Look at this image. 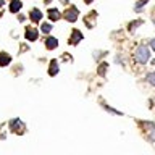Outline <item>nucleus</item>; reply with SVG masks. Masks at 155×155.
Masks as SVG:
<instances>
[{"mask_svg": "<svg viewBox=\"0 0 155 155\" xmlns=\"http://www.w3.org/2000/svg\"><path fill=\"white\" fill-rule=\"evenodd\" d=\"M145 79H147V82H149L150 86H153V87H155V71L147 73V78H145Z\"/></svg>", "mask_w": 155, "mask_h": 155, "instance_id": "9b49d317", "label": "nucleus"}, {"mask_svg": "<svg viewBox=\"0 0 155 155\" xmlns=\"http://www.w3.org/2000/svg\"><path fill=\"white\" fill-rule=\"evenodd\" d=\"M140 23H142L140 19H137V21H133V23L129 24V29H131V31H134V29L137 28V24H140Z\"/></svg>", "mask_w": 155, "mask_h": 155, "instance_id": "ddd939ff", "label": "nucleus"}, {"mask_svg": "<svg viewBox=\"0 0 155 155\" xmlns=\"http://www.w3.org/2000/svg\"><path fill=\"white\" fill-rule=\"evenodd\" d=\"M78 16H79V10H78L76 7H70L65 12V19H68L70 23H74L78 19Z\"/></svg>", "mask_w": 155, "mask_h": 155, "instance_id": "7ed1b4c3", "label": "nucleus"}, {"mask_svg": "<svg viewBox=\"0 0 155 155\" xmlns=\"http://www.w3.org/2000/svg\"><path fill=\"white\" fill-rule=\"evenodd\" d=\"M57 73H58V63L53 60L52 65H50V68H48V74H50V76H55Z\"/></svg>", "mask_w": 155, "mask_h": 155, "instance_id": "1a4fd4ad", "label": "nucleus"}, {"mask_svg": "<svg viewBox=\"0 0 155 155\" xmlns=\"http://www.w3.org/2000/svg\"><path fill=\"white\" fill-rule=\"evenodd\" d=\"M58 45V41L55 37H47V41H45V47L48 48V50H52V48H57Z\"/></svg>", "mask_w": 155, "mask_h": 155, "instance_id": "423d86ee", "label": "nucleus"}, {"mask_svg": "<svg viewBox=\"0 0 155 155\" xmlns=\"http://www.w3.org/2000/svg\"><path fill=\"white\" fill-rule=\"evenodd\" d=\"M82 41V34L78 31V29H73V34H71V41H70V44H78V42H81Z\"/></svg>", "mask_w": 155, "mask_h": 155, "instance_id": "20e7f679", "label": "nucleus"}, {"mask_svg": "<svg viewBox=\"0 0 155 155\" xmlns=\"http://www.w3.org/2000/svg\"><path fill=\"white\" fill-rule=\"evenodd\" d=\"M150 58V50L147 45H140L137 47V50H136V61L140 63V65H144V63H147Z\"/></svg>", "mask_w": 155, "mask_h": 155, "instance_id": "f257e3e1", "label": "nucleus"}, {"mask_svg": "<svg viewBox=\"0 0 155 155\" xmlns=\"http://www.w3.org/2000/svg\"><path fill=\"white\" fill-rule=\"evenodd\" d=\"M10 61H12V57L7 55L5 52H0V65L7 66V65H10Z\"/></svg>", "mask_w": 155, "mask_h": 155, "instance_id": "39448f33", "label": "nucleus"}, {"mask_svg": "<svg viewBox=\"0 0 155 155\" xmlns=\"http://www.w3.org/2000/svg\"><path fill=\"white\" fill-rule=\"evenodd\" d=\"M29 16H31V19H32L34 23H39V21H41V18H42V13H41V10H36V8H34Z\"/></svg>", "mask_w": 155, "mask_h": 155, "instance_id": "0eeeda50", "label": "nucleus"}, {"mask_svg": "<svg viewBox=\"0 0 155 155\" xmlns=\"http://www.w3.org/2000/svg\"><path fill=\"white\" fill-rule=\"evenodd\" d=\"M10 128H12V131H15L16 134H23L24 129H26V124H24L19 118H15V120L10 121Z\"/></svg>", "mask_w": 155, "mask_h": 155, "instance_id": "f03ea898", "label": "nucleus"}, {"mask_svg": "<svg viewBox=\"0 0 155 155\" xmlns=\"http://www.w3.org/2000/svg\"><path fill=\"white\" fill-rule=\"evenodd\" d=\"M26 39H29V41H36V39H37V31H36V29L28 28L26 29Z\"/></svg>", "mask_w": 155, "mask_h": 155, "instance_id": "6e6552de", "label": "nucleus"}, {"mask_svg": "<svg viewBox=\"0 0 155 155\" xmlns=\"http://www.w3.org/2000/svg\"><path fill=\"white\" fill-rule=\"evenodd\" d=\"M150 47H152V50L155 52V39H152V41H150Z\"/></svg>", "mask_w": 155, "mask_h": 155, "instance_id": "2eb2a0df", "label": "nucleus"}, {"mask_svg": "<svg viewBox=\"0 0 155 155\" xmlns=\"http://www.w3.org/2000/svg\"><path fill=\"white\" fill-rule=\"evenodd\" d=\"M84 2H86V3H91V2H94V0H84Z\"/></svg>", "mask_w": 155, "mask_h": 155, "instance_id": "dca6fc26", "label": "nucleus"}, {"mask_svg": "<svg viewBox=\"0 0 155 155\" xmlns=\"http://www.w3.org/2000/svg\"><path fill=\"white\" fill-rule=\"evenodd\" d=\"M19 8H21V2H18V0H15V2H12V5H10V10H12L13 13H16Z\"/></svg>", "mask_w": 155, "mask_h": 155, "instance_id": "f8f14e48", "label": "nucleus"}, {"mask_svg": "<svg viewBox=\"0 0 155 155\" xmlns=\"http://www.w3.org/2000/svg\"><path fill=\"white\" fill-rule=\"evenodd\" d=\"M50 29H52L50 24H47V23H45V24H42V32H45V34H47V32H50Z\"/></svg>", "mask_w": 155, "mask_h": 155, "instance_id": "4468645a", "label": "nucleus"}, {"mask_svg": "<svg viewBox=\"0 0 155 155\" xmlns=\"http://www.w3.org/2000/svg\"><path fill=\"white\" fill-rule=\"evenodd\" d=\"M153 24H155V19H153Z\"/></svg>", "mask_w": 155, "mask_h": 155, "instance_id": "f3484780", "label": "nucleus"}, {"mask_svg": "<svg viewBox=\"0 0 155 155\" xmlns=\"http://www.w3.org/2000/svg\"><path fill=\"white\" fill-rule=\"evenodd\" d=\"M48 16H50V19H53V21H57L58 18H60V13H58V10H55V8H50L48 10Z\"/></svg>", "mask_w": 155, "mask_h": 155, "instance_id": "9d476101", "label": "nucleus"}]
</instances>
